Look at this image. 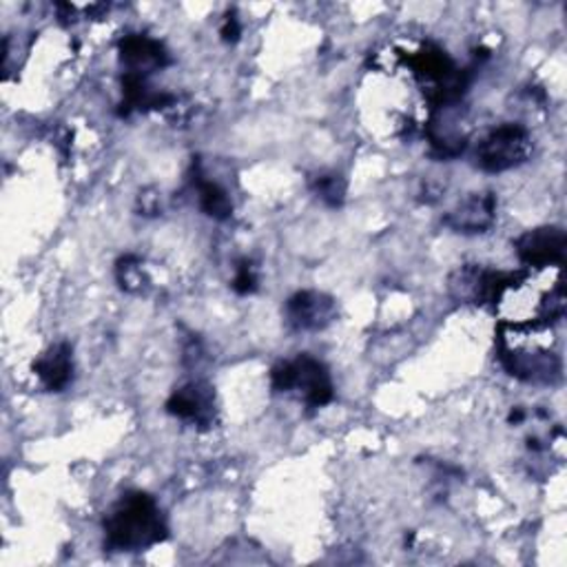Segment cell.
<instances>
[{"label":"cell","mask_w":567,"mask_h":567,"mask_svg":"<svg viewBox=\"0 0 567 567\" xmlns=\"http://www.w3.org/2000/svg\"><path fill=\"white\" fill-rule=\"evenodd\" d=\"M106 545L118 552H140L167 538L158 503L145 492L125 495L104 519Z\"/></svg>","instance_id":"cell-1"},{"label":"cell","mask_w":567,"mask_h":567,"mask_svg":"<svg viewBox=\"0 0 567 567\" xmlns=\"http://www.w3.org/2000/svg\"><path fill=\"white\" fill-rule=\"evenodd\" d=\"M271 384L277 393L297 390L310 408L332 401V382L328 371L308 355H299L295 362L277 364L271 373Z\"/></svg>","instance_id":"cell-2"},{"label":"cell","mask_w":567,"mask_h":567,"mask_svg":"<svg viewBox=\"0 0 567 567\" xmlns=\"http://www.w3.org/2000/svg\"><path fill=\"white\" fill-rule=\"evenodd\" d=\"M532 156V138L521 125H501L490 132L479 149L477 162L488 173H503L523 165Z\"/></svg>","instance_id":"cell-3"},{"label":"cell","mask_w":567,"mask_h":567,"mask_svg":"<svg viewBox=\"0 0 567 567\" xmlns=\"http://www.w3.org/2000/svg\"><path fill=\"white\" fill-rule=\"evenodd\" d=\"M514 247L525 267L534 271L558 269L565 258L567 236L560 226H541V229L523 234Z\"/></svg>","instance_id":"cell-4"},{"label":"cell","mask_w":567,"mask_h":567,"mask_svg":"<svg viewBox=\"0 0 567 567\" xmlns=\"http://www.w3.org/2000/svg\"><path fill=\"white\" fill-rule=\"evenodd\" d=\"M286 317L297 330H319L337 317V304L324 293L302 291L288 299Z\"/></svg>","instance_id":"cell-5"},{"label":"cell","mask_w":567,"mask_h":567,"mask_svg":"<svg viewBox=\"0 0 567 567\" xmlns=\"http://www.w3.org/2000/svg\"><path fill=\"white\" fill-rule=\"evenodd\" d=\"M497 215V200L492 193H475L464 200L455 211L445 215V224L457 234H484Z\"/></svg>","instance_id":"cell-6"},{"label":"cell","mask_w":567,"mask_h":567,"mask_svg":"<svg viewBox=\"0 0 567 567\" xmlns=\"http://www.w3.org/2000/svg\"><path fill=\"white\" fill-rule=\"evenodd\" d=\"M167 410L184 421L208 426L213 421V390L206 384H186L167 401Z\"/></svg>","instance_id":"cell-7"},{"label":"cell","mask_w":567,"mask_h":567,"mask_svg":"<svg viewBox=\"0 0 567 567\" xmlns=\"http://www.w3.org/2000/svg\"><path fill=\"white\" fill-rule=\"evenodd\" d=\"M121 58L129 67V73H138V76H147L156 69H162L169 63L165 47L158 41L140 34H132L123 38Z\"/></svg>","instance_id":"cell-8"},{"label":"cell","mask_w":567,"mask_h":567,"mask_svg":"<svg viewBox=\"0 0 567 567\" xmlns=\"http://www.w3.org/2000/svg\"><path fill=\"white\" fill-rule=\"evenodd\" d=\"M34 373L41 379V384L52 390L58 393L63 390L69 382H71V373H73V364H71V349L67 344H56L52 347L36 364H34Z\"/></svg>","instance_id":"cell-9"},{"label":"cell","mask_w":567,"mask_h":567,"mask_svg":"<svg viewBox=\"0 0 567 567\" xmlns=\"http://www.w3.org/2000/svg\"><path fill=\"white\" fill-rule=\"evenodd\" d=\"M197 195H200L202 211L215 219H226L234 213L229 193L211 180H197Z\"/></svg>","instance_id":"cell-10"},{"label":"cell","mask_w":567,"mask_h":567,"mask_svg":"<svg viewBox=\"0 0 567 567\" xmlns=\"http://www.w3.org/2000/svg\"><path fill=\"white\" fill-rule=\"evenodd\" d=\"M313 191L328 204V206H339L347 197V182L342 175L334 173H321L313 180Z\"/></svg>","instance_id":"cell-11"},{"label":"cell","mask_w":567,"mask_h":567,"mask_svg":"<svg viewBox=\"0 0 567 567\" xmlns=\"http://www.w3.org/2000/svg\"><path fill=\"white\" fill-rule=\"evenodd\" d=\"M118 282L129 293H138L145 286V273L138 258L127 256L118 262Z\"/></svg>","instance_id":"cell-12"},{"label":"cell","mask_w":567,"mask_h":567,"mask_svg":"<svg viewBox=\"0 0 567 567\" xmlns=\"http://www.w3.org/2000/svg\"><path fill=\"white\" fill-rule=\"evenodd\" d=\"M234 288L242 295L247 293H253L258 288V275H256V269L251 262H242L238 267V273H236V280H234Z\"/></svg>","instance_id":"cell-13"},{"label":"cell","mask_w":567,"mask_h":567,"mask_svg":"<svg viewBox=\"0 0 567 567\" xmlns=\"http://www.w3.org/2000/svg\"><path fill=\"white\" fill-rule=\"evenodd\" d=\"M222 38L226 43H236L240 38V23H238V19L234 14L226 16V21L222 25Z\"/></svg>","instance_id":"cell-14"}]
</instances>
